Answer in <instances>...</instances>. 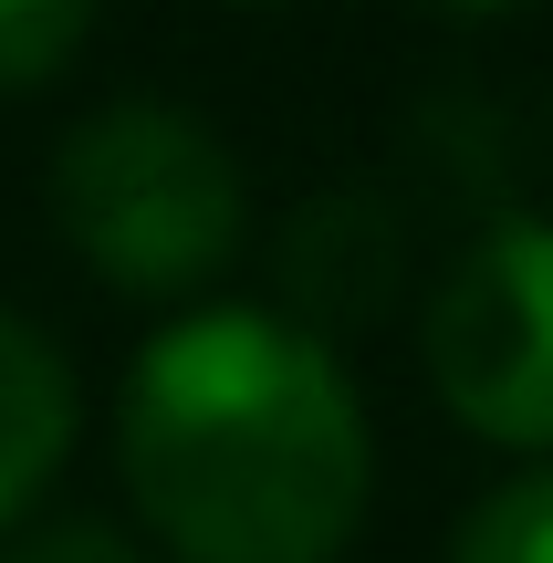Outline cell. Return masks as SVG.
<instances>
[{
	"label": "cell",
	"instance_id": "6da1fadb",
	"mask_svg": "<svg viewBox=\"0 0 553 563\" xmlns=\"http://www.w3.org/2000/svg\"><path fill=\"white\" fill-rule=\"evenodd\" d=\"M115 481L178 563H334L376 501V428L324 334L188 302L125 365Z\"/></svg>",
	"mask_w": 553,
	"mask_h": 563
},
{
	"label": "cell",
	"instance_id": "7a4b0ae2",
	"mask_svg": "<svg viewBox=\"0 0 553 563\" xmlns=\"http://www.w3.org/2000/svg\"><path fill=\"white\" fill-rule=\"evenodd\" d=\"M42 209L104 292L167 313H188L251 251V178L230 136L178 95H115L74 115L42 167Z\"/></svg>",
	"mask_w": 553,
	"mask_h": 563
},
{
	"label": "cell",
	"instance_id": "3957f363",
	"mask_svg": "<svg viewBox=\"0 0 553 563\" xmlns=\"http://www.w3.org/2000/svg\"><path fill=\"white\" fill-rule=\"evenodd\" d=\"M418 365L471 439L553 460V220L501 209L460 241L418 313Z\"/></svg>",
	"mask_w": 553,
	"mask_h": 563
},
{
	"label": "cell",
	"instance_id": "277c9868",
	"mask_svg": "<svg viewBox=\"0 0 553 563\" xmlns=\"http://www.w3.org/2000/svg\"><path fill=\"white\" fill-rule=\"evenodd\" d=\"M272 282H283L272 313L324 334V344L376 323L397 302V282H408V220H397V199H376V188H313V199H292L283 230H272Z\"/></svg>",
	"mask_w": 553,
	"mask_h": 563
},
{
	"label": "cell",
	"instance_id": "5b68a950",
	"mask_svg": "<svg viewBox=\"0 0 553 563\" xmlns=\"http://www.w3.org/2000/svg\"><path fill=\"white\" fill-rule=\"evenodd\" d=\"M74 428H84L74 355H63L32 313H11V302H0V543H11V532L42 511V490L63 481Z\"/></svg>",
	"mask_w": 553,
	"mask_h": 563
},
{
	"label": "cell",
	"instance_id": "8992f818",
	"mask_svg": "<svg viewBox=\"0 0 553 563\" xmlns=\"http://www.w3.org/2000/svg\"><path fill=\"white\" fill-rule=\"evenodd\" d=\"M439 563H553V460H533V470L480 490Z\"/></svg>",
	"mask_w": 553,
	"mask_h": 563
},
{
	"label": "cell",
	"instance_id": "52a82bcc",
	"mask_svg": "<svg viewBox=\"0 0 553 563\" xmlns=\"http://www.w3.org/2000/svg\"><path fill=\"white\" fill-rule=\"evenodd\" d=\"M95 11L104 0H0V95H32V84L74 74Z\"/></svg>",
	"mask_w": 553,
	"mask_h": 563
},
{
	"label": "cell",
	"instance_id": "ba28073f",
	"mask_svg": "<svg viewBox=\"0 0 553 563\" xmlns=\"http://www.w3.org/2000/svg\"><path fill=\"white\" fill-rule=\"evenodd\" d=\"M0 563H157L125 522H104V511H53V522H21Z\"/></svg>",
	"mask_w": 553,
	"mask_h": 563
},
{
	"label": "cell",
	"instance_id": "9c48e42d",
	"mask_svg": "<svg viewBox=\"0 0 553 563\" xmlns=\"http://www.w3.org/2000/svg\"><path fill=\"white\" fill-rule=\"evenodd\" d=\"M429 11H450V21H501V11H533V0H429Z\"/></svg>",
	"mask_w": 553,
	"mask_h": 563
},
{
	"label": "cell",
	"instance_id": "30bf717a",
	"mask_svg": "<svg viewBox=\"0 0 553 563\" xmlns=\"http://www.w3.org/2000/svg\"><path fill=\"white\" fill-rule=\"evenodd\" d=\"M230 11H283V0H230Z\"/></svg>",
	"mask_w": 553,
	"mask_h": 563
}]
</instances>
